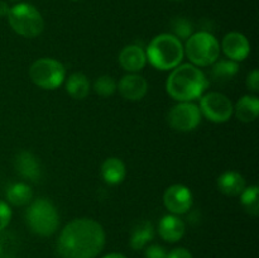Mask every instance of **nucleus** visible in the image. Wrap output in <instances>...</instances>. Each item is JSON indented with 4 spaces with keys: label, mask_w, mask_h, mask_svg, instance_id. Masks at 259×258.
<instances>
[{
    "label": "nucleus",
    "mask_w": 259,
    "mask_h": 258,
    "mask_svg": "<svg viewBox=\"0 0 259 258\" xmlns=\"http://www.w3.org/2000/svg\"><path fill=\"white\" fill-rule=\"evenodd\" d=\"M154 238V227L151 222L144 220L138 223L132 230L131 235V247L134 250H141L147 247L148 243H151Z\"/></svg>",
    "instance_id": "6ab92c4d"
},
{
    "label": "nucleus",
    "mask_w": 259,
    "mask_h": 258,
    "mask_svg": "<svg viewBox=\"0 0 259 258\" xmlns=\"http://www.w3.org/2000/svg\"><path fill=\"white\" fill-rule=\"evenodd\" d=\"M105 245V232L98 222L80 218L60 233L57 250L62 258H95Z\"/></svg>",
    "instance_id": "f257e3e1"
},
{
    "label": "nucleus",
    "mask_w": 259,
    "mask_h": 258,
    "mask_svg": "<svg viewBox=\"0 0 259 258\" xmlns=\"http://www.w3.org/2000/svg\"><path fill=\"white\" fill-rule=\"evenodd\" d=\"M200 111L201 115L212 123H225L232 118L234 106L227 95L218 91L207 93L200 99Z\"/></svg>",
    "instance_id": "6e6552de"
},
{
    "label": "nucleus",
    "mask_w": 259,
    "mask_h": 258,
    "mask_svg": "<svg viewBox=\"0 0 259 258\" xmlns=\"http://www.w3.org/2000/svg\"><path fill=\"white\" fill-rule=\"evenodd\" d=\"M172 30H174L175 37L179 38L180 40L187 39V38H190L192 35L194 25L186 18L179 17L172 20Z\"/></svg>",
    "instance_id": "393cba45"
},
{
    "label": "nucleus",
    "mask_w": 259,
    "mask_h": 258,
    "mask_svg": "<svg viewBox=\"0 0 259 258\" xmlns=\"http://www.w3.org/2000/svg\"><path fill=\"white\" fill-rule=\"evenodd\" d=\"M233 114L243 123H252L259 115V99L254 95H244L237 101Z\"/></svg>",
    "instance_id": "a211bd4d"
},
{
    "label": "nucleus",
    "mask_w": 259,
    "mask_h": 258,
    "mask_svg": "<svg viewBox=\"0 0 259 258\" xmlns=\"http://www.w3.org/2000/svg\"><path fill=\"white\" fill-rule=\"evenodd\" d=\"M103 258H126L123 253H118V252H113V253H109V254L104 255Z\"/></svg>",
    "instance_id": "7c9ffc66"
},
{
    "label": "nucleus",
    "mask_w": 259,
    "mask_h": 258,
    "mask_svg": "<svg viewBox=\"0 0 259 258\" xmlns=\"http://www.w3.org/2000/svg\"><path fill=\"white\" fill-rule=\"evenodd\" d=\"M12 220V209L5 201L0 200V232L9 225Z\"/></svg>",
    "instance_id": "a878e982"
},
{
    "label": "nucleus",
    "mask_w": 259,
    "mask_h": 258,
    "mask_svg": "<svg viewBox=\"0 0 259 258\" xmlns=\"http://www.w3.org/2000/svg\"><path fill=\"white\" fill-rule=\"evenodd\" d=\"M12 2H19V0H12Z\"/></svg>",
    "instance_id": "f704fd0d"
},
{
    "label": "nucleus",
    "mask_w": 259,
    "mask_h": 258,
    "mask_svg": "<svg viewBox=\"0 0 259 258\" xmlns=\"http://www.w3.org/2000/svg\"><path fill=\"white\" fill-rule=\"evenodd\" d=\"M184 52L186 53L191 65L206 67L219 60L220 45L211 33L201 30L192 33L191 37L187 38Z\"/></svg>",
    "instance_id": "20e7f679"
},
{
    "label": "nucleus",
    "mask_w": 259,
    "mask_h": 258,
    "mask_svg": "<svg viewBox=\"0 0 259 258\" xmlns=\"http://www.w3.org/2000/svg\"><path fill=\"white\" fill-rule=\"evenodd\" d=\"M220 48H223L225 56L234 62L244 61L250 52L249 40L239 32H230L225 34Z\"/></svg>",
    "instance_id": "9b49d317"
},
{
    "label": "nucleus",
    "mask_w": 259,
    "mask_h": 258,
    "mask_svg": "<svg viewBox=\"0 0 259 258\" xmlns=\"http://www.w3.org/2000/svg\"><path fill=\"white\" fill-rule=\"evenodd\" d=\"M258 195L259 189L257 185L245 187V189L243 190L242 194H240V201H242V205L244 206L245 211H247L248 214L253 215V217H257L259 214Z\"/></svg>",
    "instance_id": "5701e85b"
},
{
    "label": "nucleus",
    "mask_w": 259,
    "mask_h": 258,
    "mask_svg": "<svg viewBox=\"0 0 259 258\" xmlns=\"http://www.w3.org/2000/svg\"><path fill=\"white\" fill-rule=\"evenodd\" d=\"M15 171L32 182H38L42 177V166L37 157L29 151H20L14 158Z\"/></svg>",
    "instance_id": "ddd939ff"
},
{
    "label": "nucleus",
    "mask_w": 259,
    "mask_h": 258,
    "mask_svg": "<svg viewBox=\"0 0 259 258\" xmlns=\"http://www.w3.org/2000/svg\"><path fill=\"white\" fill-rule=\"evenodd\" d=\"M218 189L227 196H238L247 187L245 179L235 171H227L218 177Z\"/></svg>",
    "instance_id": "dca6fc26"
},
{
    "label": "nucleus",
    "mask_w": 259,
    "mask_h": 258,
    "mask_svg": "<svg viewBox=\"0 0 259 258\" xmlns=\"http://www.w3.org/2000/svg\"><path fill=\"white\" fill-rule=\"evenodd\" d=\"M247 86L250 91L253 93H258L259 91V71L255 68L253 70L249 75L247 76Z\"/></svg>",
    "instance_id": "cd10ccee"
},
{
    "label": "nucleus",
    "mask_w": 259,
    "mask_h": 258,
    "mask_svg": "<svg viewBox=\"0 0 259 258\" xmlns=\"http://www.w3.org/2000/svg\"><path fill=\"white\" fill-rule=\"evenodd\" d=\"M147 61L161 71L174 70L184 58V46L177 37L169 33L156 35L146 51Z\"/></svg>",
    "instance_id": "7ed1b4c3"
},
{
    "label": "nucleus",
    "mask_w": 259,
    "mask_h": 258,
    "mask_svg": "<svg viewBox=\"0 0 259 258\" xmlns=\"http://www.w3.org/2000/svg\"><path fill=\"white\" fill-rule=\"evenodd\" d=\"M174 2H182V0H174Z\"/></svg>",
    "instance_id": "72a5a7b5"
},
{
    "label": "nucleus",
    "mask_w": 259,
    "mask_h": 258,
    "mask_svg": "<svg viewBox=\"0 0 259 258\" xmlns=\"http://www.w3.org/2000/svg\"><path fill=\"white\" fill-rule=\"evenodd\" d=\"M29 77L34 85L43 90L60 88L66 78V68L60 61L53 58H39L29 68Z\"/></svg>",
    "instance_id": "0eeeda50"
},
{
    "label": "nucleus",
    "mask_w": 259,
    "mask_h": 258,
    "mask_svg": "<svg viewBox=\"0 0 259 258\" xmlns=\"http://www.w3.org/2000/svg\"><path fill=\"white\" fill-rule=\"evenodd\" d=\"M101 176L109 185H119L126 176L125 163L118 157H109L101 164Z\"/></svg>",
    "instance_id": "f3484780"
},
{
    "label": "nucleus",
    "mask_w": 259,
    "mask_h": 258,
    "mask_svg": "<svg viewBox=\"0 0 259 258\" xmlns=\"http://www.w3.org/2000/svg\"><path fill=\"white\" fill-rule=\"evenodd\" d=\"M66 91L76 100L85 99L90 93V81L88 76L82 72H75L68 76L66 81Z\"/></svg>",
    "instance_id": "aec40b11"
},
{
    "label": "nucleus",
    "mask_w": 259,
    "mask_h": 258,
    "mask_svg": "<svg viewBox=\"0 0 259 258\" xmlns=\"http://www.w3.org/2000/svg\"><path fill=\"white\" fill-rule=\"evenodd\" d=\"M8 20L12 29L25 38L38 37L45 29V20L40 13L28 3H19L10 8Z\"/></svg>",
    "instance_id": "423d86ee"
},
{
    "label": "nucleus",
    "mask_w": 259,
    "mask_h": 258,
    "mask_svg": "<svg viewBox=\"0 0 259 258\" xmlns=\"http://www.w3.org/2000/svg\"><path fill=\"white\" fill-rule=\"evenodd\" d=\"M0 258H18V257H17V255H14V254H10V253H7V254L0 255Z\"/></svg>",
    "instance_id": "2f4dec72"
},
{
    "label": "nucleus",
    "mask_w": 259,
    "mask_h": 258,
    "mask_svg": "<svg viewBox=\"0 0 259 258\" xmlns=\"http://www.w3.org/2000/svg\"><path fill=\"white\" fill-rule=\"evenodd\" d=\"M167 121L175 131L187 133L199 126L201 121V111L196 104L191 101H182L172 106L167 115Z\"/></svg>",
    "instance_id": "1a4fd4ad"
},
{
    "label": "nucleus",
    "mask_w": 259,
    "mask_h": 258,
    "mask_svg": "<svg viewBox=\"0 0 259 258\" xmlns=\"http://www.w3.org/2000/svg\"><path fill=\"white\" fill-rule=\"evenodd\" d=\"M27 223L30 230L40 237L55 234L60 225V215L55 205L47 199L34 200L27 210Z\"/></svg>",
    "instance_id": "39448f33"
},
{
    "label": "nucleus",
    "mask_w": 259,
    "mask_h": 258,
    "mask_svg": "<svg viewBox=\"0 0 259 258\" xmlns=\"http://www.w3.org/2000/svg\"><path fill=\"white\" fill-rule=\"evenodd\" d=\"M33 190L24 182H15L7 189L8 201L15 206H24L32 201Z\"/></svg>",
    "instance_id": "4be33fe9"
},
{
    "label": "nucleus",
    "mask_w": 259,
    "mask_h": 258,
    "mask_svg": "<svg viewBox=\"0 0 259 258\" xmlns=\"http://www.w3.org/2000/svg\"><path fill=\"white\" fill-rule=\"evenodd\" d=\"M119 63L123 70L131 73H138L147 65L146 51L138 45L125 46L119 53Z\"/></svg>",
    "instance_id": "4468645a"
},
{
    "label": "nucleus",
    "mask_w": 259,
    "mask_h": 258,
    "mask_svg": "<svg viewBox=\"0 0 259 258\" xmlns=\"http://www.w3.org/2000/svg\"><path fill=\"white\" fill-rule=\"evenodd\" d=\"M167 252L163 247L158 244H152L146 248L144 258H166Z\"/></svg>",
    "instance_id": "bb28decb"
},
{
    "label": "nucleus",
    "mask_w": 259,
    "mask_h": 258,
    "mask_svg": "<svg viewBox=\"0 0 259 258\" xmlns=\"http://www.w3.org/2000/svg\"><path fill=\"white\" fill-rule=\"evenodd\" d=\"M3 254V247H2V244H0V255Z\"/></svg>",
    "instance_id": "473e14b6"
},
{
    "label": "nucleus",
    "mask_w": 259,
    "mask_h": 258,
    "mask_svg": "<svg viewBox=\"0 0 259 258\" xmlns=\"http://www.w3.org/2000/svg\"><path fill=\"white\" fill-rule=\"evenodd\" d=\"M72 2H77V0H72Z\"/></svg>",
    "instance_id": "c9c22d12"
},
{
    "label": "nucleus",
    "mask_w": 259,
    "mask_h": 258,
    "mask_svg": "<svg viewBox=\"0 0 259 258\" xmlns=\"http://www.w3.org/2000/svg\"><path fill=\"white\" fill-rule=\"evenodd\" d=\"M166 258H194L192 257L191 252L186 248H175L172 249L171 252L167 253V257Z\"/></svg>",
    "instance_id": "c85d7f7f"
},
{
    "label": "nucleus",
    "mask_w": 259,
    "mask_h": 258,
    "mask_svg": "<svg viewBox=\"0 0 259 258\" xmlns=\"http://www.w3.org/2000/svg\"><path fill=\"white\" fill-rule=\"evenodd\" d=\"M9 10H10L9 5H8L5 2H2V0H0V17H8Z\"/></svg>",
    "instance_id": "c756f323"
},
{
    "label": "nucleus",
    "mask_w": 259,
    "mask_h": 258,
    "mask_svg": "<svg viewBox=\"0 0 259 258\" xmlns=\"http://www.w3.org/2000/svg\"><path fill=\"white\" fill-rule=\"evenodd\" d=\"M93 89L98 95L108 98L116 91V81L109 75H101L94 81Z\"/></svg>",
    "instance_id": "b1692460"
},
{
    "label": "nucleus",
    "mask_w": 259,
    "mask_h": 258,
    "mask_svg": "<svg viewBox=\"0 0 259 258\" xmlns=\"http://www.w3.org/2000/svg\"><path fill=\"white\" fill-rule=\"evenodd\" d=\"M185 223L177 215L167 214L162 217L158 223V234L163 240L168 243H176L185 235Z\"/></svg>",
    "instance_id": "2eb2a0df"
},
{
    "label": "nucleus",
    "mask_w": 259,
    "mask_h": 258,
    "mask_svg": "<svg viewBox=\"0 0 259 258\" xmlns=\"http://www.w3.org/2000/svg\"><path fill=\"white\" fill-rule=\"evenodd\" d=\"M209 80L197 66L191 63L179 65L169 73L166 82V90L172 99L179 103L192 101L201 98Z\"/></svg>",
    "instance_id": "f03ea898"
},
{
    "label": "nucleus",
    "mask_w": 259,
    "mask_h": 258,
    "mask_svg": "<svg viewBox=\"0 0 259 258\" xmlns=\"http://www.w3.org/2000/svg\"><path fill=\"white\" fill-rule=\"evenodd\" d=\"M192 202H194V196L191 190L185 185H172L163 194L164 206L174 215L186 214L191 209Z\"/></svg>",
    "instance_id": "9d476101"
},
{
    "label": "nucleus",
    "mask_w": 259,
    "mask_h": 258,
    "mask_svg": "<svg viewBox=\"0 0 259 258\" xmlns=\"http://www.w3.org/2000/svg\"><path fill=\"white\" fill-rule=\"evenodd\" d=\"M239 72V65L232 60H219L212 63L211 77L215 82L225 83Z\"/></svg>",
    "instance_id": "412c9836"
},
{
    "label": "nucleus",
    "mask_w": 259,
    "mask_h": 258,
    "mask_svg": "<svg viewBox=\"0 0 259 258\" xmlns=\"http://www.w3.org/2000/svg\"><path fill=\"white\" fill-rule=\"evenodd\" d=\"M116 89L125 100L139 101L146 96L148 91V82L143 76L138 73H128L120 78Z\"/></svg>",
    "instance_id": "f8f14e48"
}]
</instances>
